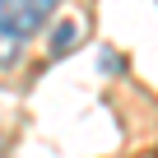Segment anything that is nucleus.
I'll return each mask as SVG.
<instances>
[{"label":"nucleus","instance_id":"nucleus-1","mask_svg":"<svg viewBox=\"0 0 158 158\" xmlns=\"http://www.w3.org/2000/svg\"><path fill=\"white\" fill-rule=\"evenodd\" d=\"M60 0H0V23L14 37H33L47 28V19L56 14Z\"/></svg>","mask_w":158,"mask_h":158},{"label":"nucleus","instance_id":"nucleus-2","mask_svg":"<svg viewBox=\"0 0 158 158\" xmlns=\"http://www.w3.org/2000/svg\"><path fill=\"white\" fill-rule=\"evenodd\" d=\"M79 42H84V23L70 19V23H60V33L51 37V51H56V56H65V51H74Z\"/></svg>","mask_w":158,"mask_h":158},{"label":"nucleus","instance_id":"nucleus-3","mask_svg":"<svg viewBox=\"0 0 158 158\" xmlns=\"http://www.w3.org/2000/svg\"><path fill=\"white\" fill-rule=\"evenodd\" d=\"M19 56H23V37H14L5 23H0V70H14Z\"/></svg>","mask_w":158,"mask_h":158}]
</instances>
